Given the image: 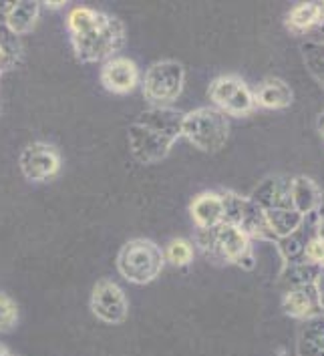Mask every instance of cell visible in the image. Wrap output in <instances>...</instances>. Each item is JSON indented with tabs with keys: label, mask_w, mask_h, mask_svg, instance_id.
I'll return each instance as SVG.
<instances>
[{
	"label": "cell",
	"mask_w": 324,
	"mask_h": 356,
	"mask_svg": "<svg viewBox=\"0 0 324 356\" xmlns=\"http://www.w3.org/2000/svg\"><path fill=\"white\" fill-rule=\"evenodd\" d=\"M67 29L81 63L109 60L125 44V24L117 17L87 6H76L69 13Z\"/></svg>",
	"instance_id": "1"
},
{
	"label": "cell",
	"mask_w": 324,
	"mask_h": 356,
	"mask_svg": "<svg viewBox=\"0 0 324 356\" xmlns=\"http://www.w3.org/2000/svg\"><path fill=\"white\" fill-rule=\"evenodd\" d=\"M184 115L173 107H152L129 125L127 141L133 159L141 165H152L170 155L173 143L181 137Z\"/></svg>",
	"instance_id": "2"
},
{
	"label": "cell",
	"mask_w": 324,
	"mask_h": 356,
	"mask_svg": "<svg viewBox=\"0 0 324 356\" xmlns=\"http://www.w3.org/2000/svg\"><path fill=\"white\" fill-rule=\"evenodd\" d=\"M163 264H165L163 250L145 238H135L125 242L117 254L119 274L137 286H145L155 280L161 274Z\"/></svg>",
	"instance_id": "3"
},
{
	"label": "cell",
	"mask_w": 324,
	"mask_h": 356,
	"mask_svg": "<svg viewBox=\"0 0 324 356\" xmlns=\"http://www.w3.org/2000/svg\"><path fill=\"white\" fill-rule=\"evenodd\" d=\"M181 135L195 149L204 153H218L228 143V117L216 107H197L184 115Z\"/></svg>",
	"instance_id": "4"
},
{
	"label": "cell",
	"mask_w": 324,
	"mask_h": 356,
	"mask_svg": "<svg viewBox=\"0 0 324 356\" xmlns=\"http://www.w3.org/2000/svg\"><path fill=\"white\" fill-rule=\"evenodd\" d=\"M197 244L213 258L238 264L244 270H252L256 266V258L250 248V238L236 225L220 224L211 229H200Z\"/></svg>",
	"instance_id": "5"
},
{
	"label": "cell",
	"mask_w": 324,
	"mask_h": 356,
	"mask_svg": "<svg viewBox=\"0 0 324 356\" xmlns=\"http://www.w3.org/2000/svg\"><path fill=\"white\" fill-rule=\"evenodd\" d=\"M184 85H186L184 65L172 58H165L153 63L147 69L141 89H143V97L153 103V107H170L181 95Z\"/></svg>",
	"instance_id": "6"
},
{
	"label": "cell",
	"mask_w": 324,
	"mask_h": 356,
	"mask_svg": "<svg viewBox=\"0 0 324 356\" xmlns=\"http://www.w3.org/2000/svg\"><path fill=\"white\" fill-rule=\"evenodd\" d=\"M210 99L218 111L232 117L250 115L256 107L254 93L240 76H218L210 85Z\"/></svg>",
	"instance_id": "7"
},
{
	"label": "cell",
	"mask_w": 324,
	"mask_h": 356,
	"mask_svg": "<svg viewBox=\"0 0 324 356\" xmlns=\"http://www.w3.org/2000/svg\"><path fill=\"white\" fill-rule=\"evenodd\" d=\"M19 168L24 179L33 184H44L60 171V155L53 145L44 141H35L20 151Z\"/></svg>",
	"instance_id": "8"
},
{
	"label": "cell",
	"mask_w": 324,
	"mask_h": 356,
	"mask_svg": "<svg viewBox=\"0 0 324 356\" xmlns=\"http://www.w3.org/2000/svg\"><path fill=\"white\" fill-rule=\"evenodd\" d=\"M91 312L105 324H121L129 314V300L113 280H99L91 292Z\"/></svg>",
	"instance_id": "9"
},
{
	"label": "cell",
	"mask_w": 324,
	"mask_h": 356,
	"mask_svg": "<svg viewBox=\"0 0 324 356\" xmlns=\"http://www.w3.org/2000/svg\"><path fill=\"white\" fill-rule=\"evenodd\" d=\"M101 85L115 95H127L139 85V69L127 56H113L101 67Z\"/></svg>",
	"instance_id": "10"
},
{
	"label": "cell",
	"mask_w": 324,
	"mask_h": 356,
	"mask_svg": "<svg viewBox=\"0 0 324 356\" xmlns=\"http://www.w3.org/2000/svg\"><path fill=\"white\" fill-rule=\"evenodd\" d=\"M321 300H318V292L316 286H292L284 294L282 300V310L290 318L306 320L310 316L321 314Z\"/></svg>",
	"instance_id": "11"
},
{
	"label": "cell",
	"mask_w": 324,
	"mask_h": 356,
	"mask_svg": "<svg viewBox=\"0 0 324 356\" xmlns=\"http://www.w3.org/2000/svg\"><path fill=\"white\" fill-rule=\"evenodd\" d=\"M250 200L264 211L272 209H290V179L288 177H268L258 188L252 191Z\"/></svg>",
	"instance_id": "12"
},
{
	"label": "cell",
	"mask_w": 324,
	"mask_h": 356,
	"mask_svg": "<svg viewBox=\"0 0 324 356\" xmlns=\"http://www.w3.org/2000/svg\"><path fill=\"white\" fill-rule=\"evenodd\" d=\"M4 26L15 35H26L33 31L37 24L38 13H40V2L37 0H19V2H4Z\"/></svg>",
	"instance_id": "13"
},
{
	"label": "cell",
	"mask_w": 324,
	"mask_h": 356,
	"mask_svg": "<svg viewBox=\"0 0 324 356\" xmlns=\"http://www.w3.org/2000/svg\"><path fill=\"white\" fill-rule=\"evenodd\" d=\"M191 220L200 229H211L224 224V204L222 195L216 191H206L193 197L190 206Z\"/></svg>",
	"instance_id": "14"
},
{
	"label": "cell",
	"mask_w": 324,
	"mask_h": 356,
	"mask_svg": "<svg viewBox=\"0 0 324 356\" xmlns=\"http://www.w3.org/2000/svg\"><path fill=\"white\" fill-rule=\"evenodd\" d=\"M290 202H292V209H296L302 216H308L323 207V193L310 177L298 175L290 179Z\"/></svg>",
	"instance_id": "15"
},
{
	"label": "cell",
	"mask_w": 324,
	"mask_h": 356,
	"mask_svg": "<svg viewBox=\"0 0 324 356\" xmlns=\"http://www.w3.org/2000/svg\"><path fill=\"white\" fill-rule=\"evenodd\" d=\"M292 99H294V95H292L290 85L276 76L266 79L258 87V93L254 95V101L264 109H286L290 107Z\"/></svg>",
	"instance_id": "16"
},
{
	"label": "cell",
	"mask_w": 324,
	"mask_h": 356,
	"mask_svg": "<svg viewBox=\"0 0 324 356\" xmlns=\"http://www.w3.org/2000/svg\"><path fill=\"white\" fill-rule=\"evenodd\" d=\"M298 356H324L323 314L310 316L302 322L298 332Z\"/></svg>",
	"instance_id": "17"
},
{
	"label": "cell",
	"mask_w": 324,
	"mask_h": 356,
	"mask_svg": "<svg viewBox=\"0 0 324 356\" xmlns=\"http://www.w3.org/2000/svg\"><path fill=\"white\" fill-rule=\"evenodd\" d=\"M248 238H256V240H264V242H278V238L274 236L272 227L268 224L266 211L262 207H258L252 200L248 197V204L244 209V216H242V222L238 225Z\"/></svg>",
	"instance_id": "18"
},
{
	"label": "cell",
	"mask_w": 324,
	"mask_h": 356,
	"mask_svg": "<svg viewBox=\"0 0 324 356\" xmlns=\"http://www.w3.org/2000/svg\"><path fill=\"white\" fill-rule=\"evenodd\" d=\"M268 224L272 227L274 236L280 240V238H286L290 234L298 232L302 227V222H305V216L298 213L296 209H272V211H266Z\"/></svg>",
	"instance_id": "19"
},
{
	"label": "cell",
	"mask_w": 324,
	"mask_h": 356,
	"mask_svg": "<svg viewBox=\"0 0 324 356\" xmlns=\"http://www.w3.org/2000/svg\"><path fill=\"white\" fill-rule=\"evenodd\" d=\"M288 29L292 33H306L321 22V10H318V2H300L296 4L286 20Z\"/></svg>",
	"instance_id": "20"
},
{
	"label": "cell",
	"mask_w": 324,
	"mask_h": 356,
	"mask_svg": "<svg viewBox=\"0 0 324 356\" xmlns=\"http://www.w3.org/2000/svg\"><path fill=\"white\" fill-rule=\"evenodd\" d=\"M321 268L318 264L312 262H298V264H288L282 272V278L292 286H310V284H316L318 280V274H321Z\"/></svg>",
	"instance_id": "21"
},
{
	"label": "cell",
	"mask_w": 324,
	"mask_h": 356,
	"mask_svg": "<svg viewBox=\"0 0 324 356\" xmlns=\"http://www.w3.org/2000/svg\"><path fill=\"white\" fill-rule=\"evenodd\" d=\"M306 240L305 234H302V227L294 234H290L286 238H280L276 245H278V252L282 256V260L288 264H298L306 262L305 258V250H306Z\"/></svg>",
	"instance_id": "22"
},
{
	"label": "cell",
	"mask_w": 324,
	"mask_h": 356,
	"mask_svg": "<svg viewBox=\"0 0 324 356\" xmlns=\"http://www.w3.org/2000/svg\"><path fill=\"white\" fill-rule=\"evenodd\" d=\"M302 55L308 71L324 85V42H306L302 44Z\"/></svg>",
	"instance_id": "23"
},
{
	"label": "cell",
	"mask_w": 324,
	"mask_h": 356,
	"mask_svg": "<svg viewBox=\"0 0 324 356\" xmlns=\"http://www.w3.org/2000/svg\"><path fill=\"white\" fill-rule=\"evenodd\" d=\"M163 256L173 266H188L193 260V245L188 240H184V238H177V240H172L168 244Z\"/></svg>",
	"instance_id": "24"
},
{
	"label": "cell",
	"mask_w": 324,
	"mask_h": 356,
	"mask_svg": "<svg viewBox=\"0 0 324 356\" xmlns=\"http://www.w3.org/2000/svg\"><path fill=\"white\" fill-rule=\"evenodd\" d=\"M19 322V306L10 296L0 292V332H10Z\"/></svg>",
	"instance_id": "25"
},
{
	"label": "cell",
	"mask_w": 324,
	"mask_h": 356,
	"mask_svg": "<svg viewBox=\"0 0 324 356\" xmlns=\"http://www.w3.org/2000/svg\"><path fill=\"white\" fill-rule=\"evenodd\" d=\"M305 258H306V262L324 266V242L323 240H318L316 236H314V238H310V240L306 242Z\"/></svg>",
	"instance_id": "26"
},
{
	"label": "cell",
	"mask_w": 324,
	"mask_h": 356,
	"mask_svg": "<svg viewBox=\"0 0 324 356\" xmlns=\"http://www.w3.org/2000/svg\"><path fill=\"white\" fill-rule=\"evenodd\" d=\"M316 292H318V300H321V306H324V266L321 268V274H318V280H316Z\"/></svg>",
	"instance_id": "27"
},
{
	"label": "cell",
	"mask_w": 324,
	"mask_h": 356,
	"mask_svg": "<svg viewBox=\"0 0 324 356\" xmlns=\"http://www.w3.org/2000/svg\"><path fill=\"white\" fill-rule=\"evenodd\" d=\"M316 238L324 242V207L318 209V220H316Z\"/></svg>",
	"instance_id": "28"
},
{
	"label": "cell",
	"mask_w": 324,
	"mask_h": 356,
	"mask_svg": "<svg viewBox=\"0 0 324 356\" xmlns=\"http://www.w3.org/2000/svg\"><path fill=\"white\" fill-rule=\"evenodd\" d=\"M318 133H321V137L324 139V113L318 115Z\"/></svg>",
	"instance_id": "29"
},
{
	"label": "cell",
	"mask_w": 324,
	"mask_h": 356,
	"mask_svg": "<svg viewBox=\"0 0 324 356\" xmlns=\"http://www.w3.org/2000/svg\"><path fill=\"white\" fill-rule=\"evenodd\" d=\"M0 356H15V355H13L6 346H2V344H0Z\"/></svg>",
	"instance_id": "30"
},
{
	"label": "cell",
	"mask_w": 324,
	"mask_h": 356,
	"mask_svg": "<svg viewBox=\"0 0 324 356\" xmlns=\"http://www.w3.org/2000/svg\"><path fill=\"white\" fill-rule=\"evenodd\" d=\"M318 10H321V22H324V2H318Z\"/></svg>",
	"instance_id": "31"
},
{
	"label": "cell",
	"mask_w": 324,
	"mask_h": 356,
	"mask_svg": "<svg viewBox=\"0 0 324 356\" xmlns=\"http://www.w3.org/2000/svg\"><path fill=\"white\" fill-rule=\"evenodd\" d=\"M47 4H49L51 8H58V6H63L65 2H47Z\"/></svg>",
	"instance_id": "32"
},
{
	"label": "cell",
	"mask_w": 324,
	"mask_h": 356,
	"mask_svg": "<svg viewBox=\"0 0 324 356\" xmlns=\"http://www.w3.org/2000/svg\"><path fill=\"white\" fill-rule=\"evenodd\" d=\"M2 56H4V53H2V47H0V63H2Z\"/></svg>",
	"instance_id": "33"
},
{
	"label": "cell",
	"mask_w": 324,
	"mask_h": 356,
	"mask_svg": "<svg viewBox=\"0 0 324 356\" xmlns=\"http://www.w3.org/2000/svg\"><path fill=\"white\" fill-rule=\"evenodd\" d=\"M321 314H323V318H324V306H323V308H321Z\"/></svg>",
	"instance_id": "34"
}]
</instances>
